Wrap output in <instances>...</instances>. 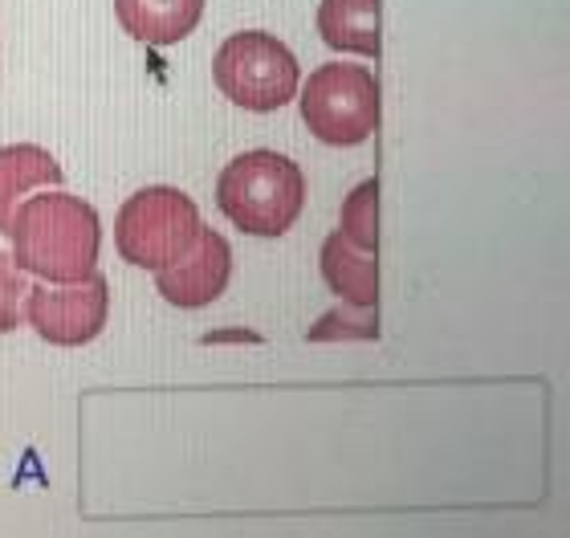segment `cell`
Masks as SVG:
<instances>
[{
    "instance_id": "8",
    "label": "cell",
    "mask_w": 570,
    "mask_h": 538,
    "mask_svg": "<svg viewBox=\"0 0 570 538\" xmlns=\"http://www.w3.org/2000/svg\"><path fill=\"white\" fill-rule=\"evenodd\" d=\"M115 17L142 46H176L204 17V0H115Z\"/></svg>"
},
{
    "instance_id": "6",
    "label": "cell",
    "mask_w": 570,
    "mask_h": 538,
    "mask_svg": "<svg viewBox=\"0 0 570 538\" xmlns=\"http://www.w3.org/2000/svg\"><path fill=\"white\" fill-rule=\"evenodd\" d=\"M107 314L110 290L102 274H95L90 282H73V286H29L24 294V319L53 348L95 343L107 326Z\"/></svg>"
},
{
    "instance_id": "1",
    "label": "cell",
    "mask_w": 570,
    "mask_h": 538,
    "mask_svg": "<svg viewBox=\"0 0 570 538\" xmlns=\"http://www.w3.org/2000/svg\"><path fill=\"white\" fill-rule=\"evenodd\" d=\"M12 253L17 270L53 282V286H73L90 282L98 274V250H102V225H98L95 204L70 192H46L17 208L12 216Z\"/></svg>"
},
{
    "instance_id": "2",
    "label": "cell",
    "mask_w": 570,
    "mask_h": 538,
    "mask_svg": "<svg viewBox=\"0 0 570 538\" xmlns=\"http://www.w3.org/2000/svg\"><path fill=\"white\" fill-rule=\"evenodd\" d=\"M216 208L249 237H282L306 208V176L277 151H245L216 179Z\"/></svg>"
},
{
    "instance_id": "13",
    "label": "cell",
    "mask_w": 570,
    "mask_h": 538,
    "mask_svg": "<svg viewBox=\"0 0 570 538\" xmlns=\"http://www.w3.org/2000/svg\"><path fill=\"white\" fill-rule=\"evenodd\" d=\"M24 277L17 270V262H9L4 253H0V335H9L17 331L24 319Z\"/></svg>"
},
{
    "instance_id": "5",
    "label": "cell",
    "mask_w": 570,
    "mask_h": 538,
    "mask_svg": "<svg viewBox=\"0 0 570 538\" xmlns=\"http://www.w3.org/2000/svg\"><path fill=\"white\" fill-rule=\"evenodd\" d=\"M302 123L331 147L367 144L380 127V82L363 66L331 61L309 74L302 90Z\"/></svg>"
},
{
    "instance_id": "10",
    "label": "cell",
    "mask_w": 570,
    "mask_h": 538,
    "mask_svg": "<svg viewBox=\"0 0 570 538\" xmlns=\"http://www.w3.org/2000/svg\"><path fill=\"white\" fill-rule=\"evenodd\" d=\"M322 277H326V286H331L346 306L375 311V299H380V270H375V257L363 253L358 245H351L343 233H331L326 245H322Z\"/></svg>"
},
{
    "instance_id": "4",
    "label": "cell",
    "mask_w": 570,
    "mask_h": 538,
    "mask_svg": "<svg viewBox=\"0 0 570 538\" xmlns=\"http://www.w3.org/2000/svg\"><path fill=\"white\" fill-rule=\"evenodd\" d=\"M213 78L228 102H237L240 110L269 115L297 95L302 70H297V58L285 41H277L274 33H262V29H249V33H233L216 49Z\"/></svg>"
},
{
    "instance_id": "3",
    "label": "cell",
    "mask_w": 570,
    "mask_h": 538,
    "mask_svg": "<svg viewBox=\"0 0 570 538\" xmlns=\"http://www.w3.org/2000/svg\"><path fill=\"white\" fill-rule=\"evenodd\" d=\"M200 208L179 188H142L115 216V245L127 265L167 270L200 237Z\"/></svg>"
},
{
    "instance_id": "11",
    "label": "cell",
    "mask_w": 570,
    "mask_h": 538,
    "mask_svg": "<svg viewBox=\"0 0 570 538\" xmlns=\"http://www.w3.org/2000/svg\"><path fill=\"white\" fill-rule=\"evenodd\" d=\"M318 33L343 53H380V0H322Z\"/></svg>"
},
{
    "instance_id": "9",
    "label": "cell",
    "mask_w": 570,
    "mask_h": 538,
    "mask_svg": "<svg viewBox=\"0 0 570 538\" xmlns=\"http://www.w3.org/2000/svg\"><path fill=\"white\" fill-rule=\"evenodd\" d=\"M66 172L46 147L33 144H12L0 147V233L12 228V216L21 208V200L37 188H53L61 184Z\"/></svg>"
},
{
    "instance_id": "7",
    "label": "cell",
    "mask_w": 570,
    "mask_h": 538,
    "mask_svg": "<svg viewBox=\"0 0 570 538\" xmlns=\"http://www.w3.org/2000/svg\"><path fill=\"white\" fill-rule=\"evenodd\" d=\"M228 277H233V250L216 228L204 225L196 245L176 265L155 274V290H159V299H167L179 311H200L225 294Z\"/></svg>"
},
{
    "instance_id": "12",
    "label": "cell",
    "mask_w": 570,
    "mask_h": 538,
    "mask_svg": "<svg viewBox=\"0 0 570 538\" xmlns=\"http://www.w3.org/2000/svg\"><path fill=\"white\" fill-rule=\"evenodd\" d=\"M375 196H380V184L375 179H367V184H358L351 196H346L343 204V233L351 245H358L363 253H375V245H380V204H375Z\"/></svg>"
}]
</instances>
